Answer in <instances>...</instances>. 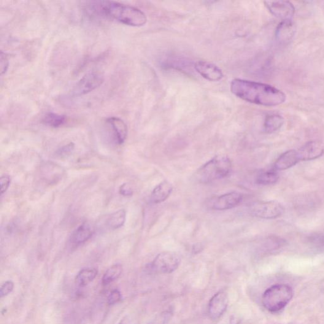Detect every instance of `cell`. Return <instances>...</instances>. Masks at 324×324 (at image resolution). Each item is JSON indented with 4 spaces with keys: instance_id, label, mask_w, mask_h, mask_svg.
<instances>
[{
    "instance_id": "obj_1",
    "label": "cell",
    "mask_w": 324,
    "mask_h": 324,
    "mask_svg": "<svg viewBox=\"0 0 324 324\" xmlns=\"http://www.w3.org/2000/svg\"><path fill=\"white\" fill-rule=\"evenodd\" d=\"M231 91L242 100L261 106H277L286 100V94L281 90L255 81L235 79L231 83Z\"/></svg>"
},
{
    "instance_id": "obj_2",
    "label": "cell",
    "mask_w": 324,
    "mask_h": 324,
    "mask_svg": "<svg viewBox=\"0 0 324 324\" xmlns=\"http://www.w3.org/2000/svg\"><path fill=\"white\" fill-rule=\"evenodd\" d=\"M94 4L91 7L94 12L125 25L142 27L147 23L145 13L136 7L113 1L94 2Z\"/></svg>"
},
{
    "instance_id": "obj_3",
    "label": "cell",
    "mask_w": 324,
    "mask_h": 324,
    "mask_svg": "<svg viewBox=\"0 0 324 324\" xmlns=\"http://www.w3.org/2000/svg\"><path fill=\"white\" fill-rule=\"evenodd\" d=\"M233 169L228 156L216 155L197 170L195 178L199 183L209 184L228 176Z\"/></svg>"
},
{
    "instance_id": "obj_4",
    "label": "cell",
    "mask_w": 324,
    "mask_h": 324,
    "mask_svg": "<svg viewBox=\"0 0 324 324\" xmlns=\"http://www.w3.org/2000/svg\"><path fill=\"white\" fill-rule=\"evenodd\" d=\"M294 295L293 288L288 285H275L271 286L263 294L262 304L270 312L280 311L287 306Z\"/></svg>"
},
{
    "instance_id": "obj_5",
    "label": "cell",
    "mask_w": 324,
    "mask_h": 324,
    "mask_svg": "<svg viewBox=\"0 0 324 324\" xmlns=\"http://www.w3.org/2000/svg\"><path fill=\"white\" fill-rule=\"evenodd\" d=\"M285 209L276 201L254 202L249 208V212L253 217L262 219H274L283 214Z\"/></svg>"
},
{
    "instance_id": "obj_6",
    "label": "cell",
    "mask_w": 324,
    "mask_h": 324,
    "mask_svg": "<svg viewBox=\"0 0 324 324\" xmlns=\"http://www.w3.org/2000/svg\"><path fill=\"white\" fill-rule=\"evenodd\" d=\"M180 258L176 253L165 252L158 254L150 264V269L158 274H171L180 266Z\"/></svg>"
},
{
    "instance_id": "obj_7",
    "label": "cell",
    "mask_w": 324,
    "mask_h": 324,
    "mask_svg": "<svg viewBox=\"0 0 324 324\" xmlns=\"http://www.w3.org/2000/svg\"><path fill=\"white\" fill-rule=\"evenodd\" d=\"M104 76L99 71H91L83 76L76 84L72 91L73 95L80 96L90 93L100 86Z\"/></svg>"
},
{
    "instance_id": "obj_8",
    "label": "cell",
    "mask_w": 324,
    "mask_h": 324,
    "mask_svg": "<svg viewBox=\"0 0 324 324\" xmlns=\"http://www.w3.org/2000/svg\"><path fill=\"white\" fill-rule=\"evenodd\" d=\"M242 199L241 193L233 191L216 197L210 202V207L212 209L218 211L230 210L238 206Z\"/></svg>"
},
{
    "instance_id": "obj_9",
    "label": "cell",
    "mask_w": 324,
    "mask_h": 324,
    "mask_svg": "<svg viewBox=\"0 0 324 324\" xmlns=\"http://www.w3.org/2000/svg\"><path fill=\"white\" fill-rule=\"evenodd\" d=\"M265 5L269 12L275 17L282 21H292L295 12V8L290 2H265Z\"/></svg>"
},
{
    "instance_id": "obj_10",
    "label": "cell",
    "mask_w": 324,
    "mask_h": 324,
    "mask_svg": "<svg viewBox=\"0 0 324 324\" xmlns=\"http://www.w3.org/2000/svg\"><path fill=\"white\" fill-rule=\"evenodd\" d=\"M228 304L229 297L226 291H220L216 293L209 302L210 317L213 320H217L222 317L228 309Z\"/></svg>"
},
{
    "instance_id": "obj_11",
    "label": "cell",
    "mask_w": 324,
    "mask_h": 324,
    "mask_svg": "<svg viewBox=\"0 0 324 324\" xmlns=\"http://www.w3.org/2000/svg\"><path fill=\"white\" fill-rule=\"evenodd\" d=\"M197 72L208 80L218 81L222 79L223 72L219 67L207 61H198L194 65Z\"/></svg>"
},
{
    "instance_id": "obj_12",
    "label": "cell",
    "mask_w": 324,
    "mask_h": 324,
    "mask_svg": "<svg viewBox=\"0 0 324 324\" xmlns=\"http://www.w3.org/2000/svg\"><path fill=\"white\" fill-rule=\"evenodd\" d=\"M299 161L315 160L322 156L324 147L322 143L318 141H309L297 150Z\"/></svg>"
},
{
    "instance_id": "obj_13",
    "label": "cell",
    "mask_w": 324,
    "mask_h": 324,
    "mask_svg": "<svg viewBox=\"0 0 324 324\" xmlns=\"http://www.w3.org/2000/svg\"><path fill=\"white\" fill-rule=\"evenodd\" d=\"M107 123L111 128L116 142L118 145H123L128 136V126L121 118L112 117L107 118Z\"/></svg>"
},
{
    "instance_id": "obj_14",
    "label": "cell",
    "mask_w": 324,
    "mask_h": 324,
    "mask_svg": "<svg viewBox=\"0 0 324 324\" xmlns=\"http://www.w3.org/2000/svg\"><path fill=\"white\" fill-rule=\"evenodd\" d=\"M172 184L165 180L153 189L150 196V201L153 204H159L166 200L173 191Z\"/></svg>"
},
{
    "instance_id": "obj_15",
    "label": "cell",
    "mask_w": 324,
    "mask_h": 324,
    "mask_svg": "<svg viewBox=\"0 0 324 324\" xmlns=\"http://www.w3.org/2000/svg\"><path fill=\"white\" fill-rule=\"evenodd\" d=\"M299 161L297 150H291L282 154L274 164V168L277 171H283L291 168Z\"/></svg>"
},
{
    "instance_id": "obj_16",
    "label": "cell",
    "mask_w": 324,
    "mask_h": 324,
    "mask_svg": "<svg viewBox=\"0 0 324 324\" xmlns=\"http://www.w3.org/2000/svg\"><path fill=\"white\" fill-rule=\"evenodd\" d=\"M93 233V229L90 224L86 222L81 224L71 235V244L75 247L83 244L91 238Z\"/></svg>"
},
{
    "instance_id": "obj_17",
    "label": "cell",
    "mask_w": 324,
    "mask_h": 324,
    "mask_svg": "<svg viewBox=\"0 0 324 324\" xmlns=\"http://www.w3.org/2000/svg\"><path fill=\"white\" fill-rule=\"evenodd\" d=\"M294 32L295 28L292 21H282L277 26L275 31V37L278 42L286 43L293 38Z\"/></svg>"
},
{
    "instance_id": "obj_18",
    "label": "cell",
    "mask_w": 324,
    "mask_h": 324,
    "mask_svg": "<svg viewBox=\"0 0 324 324\" xmlns=\"http://www.w3.org/2000/svg\"><path fill=\"white\" fill-rule=\"evenodd\" d=\"M285 123V119L281 115L272 114L267 116L264 124L265 132L271 134L279 130Z\"/></svg>"
},
{
    "instance_id": "obj_19",
    "label": "cell",
    "mask_w": 324,
    "mask_h": 324,
    "mask_svg": "<svg viewBox=\"0 0 324 324\" xmlns=\"http://www.w3.org/2000/svg\"><path fill=\"white\" fill-rule=\"evenodd\" d=\"M98 270L95 268H86L81 270L75 277V283L80 287H85L95 279Z\"/></svg>"
},
{
    "instance_id": "obj_20",
    "label": "cell",
    "mask_w": 324,
    "mask_h": 324,
    "mask_svg": "<svg viewBox=\"0 0 324 324\" xmlns=\"http://www.w3.org/2000/svg\"><path fill=\"white\" fill-rule=\"evenodd\" d=\"M126 219V212L121 209L113 213L107 220V225L113 230L119 229L125 224Z\"/></svg>"
},
{
    "instance_id": "obj_21",
    "label": "cell",
    "mask_w": 324,
    "mask_h": 324,
    "mask_svg": "<svg viewBox=\"0 0 324 324\" xmlns=\"http://www.w3.org/2000/svg\"><path fill=\"white\" fill-rule=\"evenodd\" d=\"M67 121L66 116L53 112L47 113L43 118L42 123L52 128H59L64 125Z\"/></svg>"
},
{
    "instance_id": "obj_22",
    "label": "cell",
    "mask_w": 324,
    "mask_h": 324,
    "mask_svg": "<svg viewBox=\"0 0 324 324\" xmlns=\"http://www.w3.org/2000/svg\"><path fill=\"white\" fill-rule=\"evenodd\" d=\"M123 271V266L120 264H115L110 267L105 272L104 277H103L102 282L104 284V285H109V284L117 279L120 276Z\"/></svg>"
},
{
    "instance_id": "obj_23",
    "label": "cell",
    "mask_w": 324,
    "mask_h": 324,
    "mask_svg": "<svg viewBox=\"0 0 324 324\" xmlns=\"http://www.w3.org/2000/svg\"><path fill=\"white\" fill-rule=\"evenodd\" d=\"M279 180V175L274 171H269L261 172L258 175L256 179V182L260 185H274Z\"/></svg>"
},
{
    "instance_id": "obj_24",
    "label": "cell",
    "mask_w": 324,
    "mask_h": 324,
    "mask_svg": "<svg viewBox=\"0 0 324 324\" xmlns=\"http://www.w3.org/2000/svg\"><path fill=\"white\" fill-rule=\"evenodd\" d=\"M75 145L73 143H69L68 144L63 146L56 150L55 155L59 158H66L71 156L74 152Z\"/></svg>"
},
{
    "instance_id": "obj_25",
    "label": "cell",
    "mask_w": 324,
    "mask_h": 324,
    "mask_svg": "<svg viewBox=\"0 0 324 324\" xmlns=\"http://www.w3.org/2000/svg\"><path fill=\"white\" fill-rule=\"evenodd\" d=\"M171 311H166L158 315L152 322L148 324H167L172 317Z\"/></svg>"
},
{
    "instance_id": "obj_26",
    "label": "cell",
    "mask_w": 324,
    "mask_h": 324,
    "mask_svg": "<svg viewBox=\"0 0 324 324\" xmlns=\"http://www.w3.org/2000/svg\"><path fill=\"white\" fill-rule=\"evenodd\" d=\"M13 288H14V283L11 280H8V281L3 284L1 289H0L1 298L9 295L10 293L12 292Z\"/></svg>"
},
{
    "instance_id": "obj_27",
    "label": "cell",
    "mask_w": 324,
    "mask_h": 324,
    "mask_svg": "<svg viewBox=\"0 0 324 324\" xmlns=\"http://www.w3.org/2000/svg\"><path fill=\"white\" fill-rule=\"evenodd\" d=\"M0 66H1V75H4L7 72L9 67V61L6 54L2 51L0 53Z\"/></svg>"
},
{
    "instance_id": "obj_28",
    "label": "cell",
    "mask_w": 324,
    "mask_h": 324,
    "mask_svg": "<svg viewBox=\"0 0 324 324\" xmlns=\"http://www.w3.org/2000/svg\"><path fill=\"white\" fill-rule=\"evenodd\" d=\"M11 183V178L9 175H2L0 178V186H1V195H3L9 189Z\"/></svg>"
},
{
    "instance_id": "obj_29",
    "label": "cell",
    "mask_w": 324,
    "mask_h": 324,
    "mask_svg": "<svg viewBox=\"0 0 324 324\" xmlns=\"http://www.w3.org/2000/svg\"><path fill=\"white\" fill-rule=\"evenodd\" d=\"M121 298V293L119 291L115 290L110 293L108 297V303L109 305H114L120 301Z\"/></svg>"
},
{
    "instance_id": "obj_30",
    "label": "cell",
    "mask_w": 324,
    "mask_h": 324,
    "mask_svg": "<svg viewBox=\"0 0 324 324\" xmlns=\"http://www.w3.org/2000/svg\"><path fill=\"white\" fill-rule=\"evenodd\" d=\"M119 193L121 195L124 196H131L132 194H133V190H132V189L128 183H124L123 185L120 186Z\"/></svg>"
},
{
    "instance_id": "obj_31",
    "label": "cell",
    "mask_w": 324,
    "mask_h": 324,
    "mask_svg": "<svg viewBox=\"0 0 324 324\" xmlns=\"http://www.w3.org/2000/svg\"><path fill=\"white\" fill-rule=\"evenodd\" d=\"M204 249V245L202 242H197L193 245L192 252L194 254H198L202 252Z\"/></svg>"
},
{
    "instance_id": "obj_32",
    "label": "cell",
    "mask_w": 324,
    "mask_h": 324,
    "mask_svg": "<svg viewBox=\"0 0 324 324\" xmlns=\"http://www.w3.org/2000/svg\"><path fill=\"white\" fill-rule=\"evenodd\" d=\"M119 324H137V321L134 319V318L129 317H126L124 318L123 320H121V322Z\"/></svg>"
},
{
    "instance_id": "obj_33",
    "label": "cell",
    "mask_w": 324,
    "mask_h": 324,
    "mask_svg": "<svg viewBox=\"0 0 324 324\" xmlns=\"http://www.w3.org/2000/svg\"><path fill=\"white\" fill-rule=\"evenodd\" d=\"M240 323H241V319H239V318L236 317V316L233 315L230 318L231 324H239Z\"/></svg>"
},
{
    "instance_id": "obj_34",
    "label": "cell",
    "mask_w": 324,
    "mask_h": 324,
    "mask_svg": "<svg viewBox=\"0 0 324 324\" xmlns=\"http://www.w3.org/2000/svg\"><path fill=\"white\" fill-rule=\"evenodd\" d=\"M315 241L324 245V237L323 236L319 237H317V238L315 239Z\"/></svg>"
}]
</instances>
